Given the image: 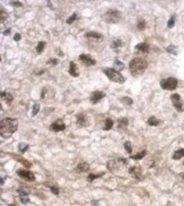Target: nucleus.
Here are the masks:
<instances>
[{"instance_id":"a18cd8bd","label":"nucleus","mask_w":184,"mask_h":206,"mask_svg":"<svg viewBox=\"0 0 184 206\" xmlns=\"http://www.w3.org/2000/svg\"><path fill=\"white\" fill-rule=\"evenodd\" d=\"M179 176H180V177H182V178L184 180V172L183 173H180V174H179Z\"/></svg>"},{"instance_id":"f704fd0d","label":"nucleus","mask_w":184,"mask_h":206,"mask_svg":"<svg viewBox=\"0 0 184 206\" xmlns=\"http://www.w3.org/2000/svg\"><path fill=\"white\" fill-rule=\"evenodd\" d=\"M39 109H40V105L38 104H33V108H32V116H35L38 114L39 112Z\"/></svg>"},{"instance_id":"2f4dec72","label":"nucleus","mask_w":184,"mask_h":206,"mask_svg":"<svg viewBox=\"0 0 184 206\" xmlns=\"http://www.w3.org/2000/svg\"><path fill=\"white\" fill-rule=\"evenodd\" d=\"M175 23H176V15H172L171 18L169 19V20H168V22H167V27H168L169 29L173 28L174 26H175Z\"/></svg>"},{"instance_id":"6e6552de","label":"nucleus","mask_w":184,"mask_h":206,"mask_svg":"<svg viewBox=\"0 0 184 206\" xmlns=\"http://www.w3.org/2000/svg\"><path fill=\"white\" fill-rule=\"evenodd\" d=\"M17 175L22 179L26 180L27 181H35L36 177L35 175L32 172V171H29V170H17Z\"/></svg>"},{"instance_id":"f257e3e1","label":"nucleus","mask_w":184,"mask_h":206,"mask_svg":"<svg viewBox=\"0 0 184 206\" xmlns=\"http://www.w3.org/2000/svg\"><path fill=\"white\" fill-rule=\"evenodd\" d=\"M19 121L15 118L7 117L0 122V133L4 138H9L18 129Z\"/></svg>"},{"instance_id":"e433bc0d","label":"nucleus","mask_w":184,"mask_h":206,"mask_svg":"<svg viewBox=\"0 0 184 206\" xmlns=\"http://www.w3.org/2000/svg\"><path fill=\"white\" fill-rule=\"evenodd\" d=\"M102 175H95V174H93V173H91V174H89L88 176V181H89V182H92L93 181H94V180L96 179V178H98V177H100Z\"/></svg>"},{"instance_id":"7c9ffc66","label":"nucleus","mask_w":184,"mask_h":206,"mask_svg":"<svg viewBox=\"0 0 184 206\" xmlns=\"http://www.w3.org/2000/svg\"><path fill=\"white\" fill-rule=\"evenodd\" d=\"M121 102L123 104H125V105H131L132 104V103H133V100L131 99V98H129V97H123L122 99H121Z\"/></svg>"},{"instance_id":"cd10ccee","label":"nucleus","mask_w":184,"mask_h":206,"mask_svg":"<svg viewBox=\"0 0 184 206\" xmlns=\"http://www.w3.org/2000/svg\"><path fill=\"white\" fill-rule=\"evenodd\" d=\"M45 46H46V43H45V42H39V43H37V48H36L37 53L38 54H42L43 51H44V48H45Z\"/></svg>"},{"instance_id":"7ed1b4c3","label":"nucleus","mask_w":184,"mask_h":206,"mask_svg":"<svg viewBox=\"0 0 184 206\" xmlns=\"http://www.w3.org/2000/svg\"><path fill=\"white\" fill-rule=\"evenodd\" d=\"M104 72L107 77L114 82L122 84L126 81V78L121 75V73L114 70V68H105L104 69Z\"/></svg>"},{"instance_id":"2eb2a0df","label":"nucleus","mask_w":184,"mask_h":206,"mask_svg":"<svg viewBox=\"0 0 184 206\" xmlns=\"http://www.w3.org/2000/svg\"><path fill=\"white\" fill-rule=\"evenodd\" d=\"M135 49L143 54H148L149 52V45L146 43H140L135 46Z\"/></svg>"},{"instance_id":"f3484780","label":"nucleus","mask_w":184,"mask_h":206,"mask_svg":"<svg viewBox=\"0 0 184 206\" xmlns=\"http://www.w3.org/2000/svg\"><path fill=\"white\" fill-rule=\"evenodd\" d=\"M1 98L3 100H4V102L8 104V105H10L12 100H13V96L9 93V92H1Z\"/></svg>"},{"instance_id":"4468645a","label":"nucleus","mask_w":184,"mask_h":206,"mask_svg":"<svg viewBox=\"0 0 184 206\" xmlns=\"http://www.w3.org/2000/svg\"><path fill=\"white\" fill-rule=\"evenodd\" d=\"M69 73H70V76H72L73 77H77V76H79V75H80L77 65L76 64V63L74 62V61H70V62Z\"/></svg>"},{"instance_id":"1a4fd4ad","label":"nucleus","mask_w":184,"mask_h":206,"mask_svg":"<svg viewBox=\"0 0 184 206\" xmlns=\"http://www.w3.org/2000/svg\"><path fill=\"white\" fill-rule=\"evenodd\" d=\"M79 60L86 66H93L96 64V60H93L90 54H82L79 55Z\"/></svg>"},{"instance_id":"b1692460","label":"nucleus","mask_w":184,"mask_h":206,"mask_svg":"<svg viewBox=\"0 0 184 206\" xmlns=\"http://www.w3.org/2000/svg\"><path fill=\"white\" fill-rule=\"evenodd\" d=\"M146 154H147V151H146V150H143V151H141V152L138 153L137 154L131 156L130 158L132 159V160H139L143 159V158L146 156Z\"/></svg>"},{"instance_id":"f03ea898","label":"nucleus","mask_w":184,"mask_h":206,"mask_svg":"<svg viewBox=\"0 0 184 206\" xmlns=\"http://www.w3.org/2000/svg\"><path fill=\"white\" fill-rule=\"evenodd\" d=\"M148 67V61L143 58L138 57L132 59L129 63V70L131 75L134 77H138L143 74Z\"/></svg>"},{"instance_id":"79ce46f5","label":"nucleus","mask_w":184,"mask_h":206,"mask_svg":"<svg viewBox=\"0 0 184 206\" xmlns=\"http://www.w3.org/2000/svg\"><path fill=\"white\" fill-rule=\"evenodd\" d=\"M20 39H21V35H20V33H15V36H14V41L18 42V41H20Z\"/></svg>"},{"instance_id":"ddd939ff","label":"nucleus","mask_w":184,"mask_h":206,"mask_svg":"<svg viewBox=\"0 0 184 206\" xmlns=\"http://www.w3.org/2000/svg\"><path fill=\"white\" fill-rule=\"evenodd\" d=\"M16 192L19 194V198H20V201L21 204L23 205H27L28 203H30V199L28 198V193H26V191H24L21 188H19L16 190Z\"/></svg>"},{"instance_id":"5701e85b","label":"nucleus","mask_w":184,"mask_h":206,"mask_svg":"<svg viewBox=\"0 0 184 206\" xmlns=\"http://www.w3.org/2000/svg\"><path fill=\"white\" fill-rule=\"evenodd\" d=\"M14 156V158L17 160V161L20 162V163H22L26 167H27V168H30L31 166H32V164L30 163V162H28L27 160H26L24 158H22V157H20V156H19V155H13Z\"/></svg>"},{"instance_id":"ea45409f","label":"nucleus","mask_w":184,"mask_h":206,"mask_svg":"<svg viewBox=\"0 0 184 206\" xmlns=\"http://www.w3.org/2000/svg\"><path fill=\"white\" fill-rule=\"evenodd\" d=\"M8 18V15L5 11H4L3 9H1V22L3 23L4 20H5L6 19Z\"/></svg>"},{"instance_id":"c756f323","label":"nucleus","mask_w":184,"mask_h":206,"mask_svg":"<svg viewBox=\"0 0 184 206\" xmlns=\"http://www.w3.org/2000/svg\"><path fill=\"white\" fill-rule=\"evenodd\" d=\"M121 45H122V41H121V39H119V38H116V39H114V41L112 42V43H111V48H114V49H117V48H120Z\"/></svg>"},{"instance_id":"412c9836","label":"nucleus","mask_w":184,"mask_h":206,"mask_svg":"<svg viewBox=\"0 0 184 206\" xmlns=\"http://www.w3.org/2000/svg\"><path fill=\"white\" fill-rule=\"evenodd\" d=\"M183 157H184V149H180L176 150L172 155V159L175 160H178L182 159Z\"/></svg>"},{"instance_id":"a878e982","label":"nucleus","mask_w":184,"mask_h":206,"mask_svg":"<svg viewBox=\"0 0 184 206\" xmlns=\"http://www.w3.org/2000/svg\"><path fill=\"white\" fill-rule=\"evenodd\" d=\"M113 125H114L113 121H112L110 118H107L106 121H105V125H104V127H103V130H104V131H109V130H110V129L113 127Z\"/></svg>"},{"instance_id":"0eeeda50","label":"nucleus","mask_w":184,"mask_h":206,"mask_svg":"<svg viewBox=\"0 0 184 206\" xmlns=\"http://www.w3.org/2000/svg\"><path fill=\"white\" fill-rule=\"evenodd\" d=\"M65 128H66V125L64 123V121H62L61 119L56 120L49 126V130L51 132H59L65 131Z\"/></svg>"},{"instance_id":"393cba45","label":"nucleus","mask_w":184,"mask_h":206,"mask_svg":"<svg viewBox=\"0 0 184 206\" xmlns=\"http://www.w3.org/2000/svg\"><path fill=\"white\" fill-rule=\"evenodd\" d=\"M117 161V160H116ZM115 160H110L107 164V168L108 170H110V171H115V170L118 169V165L116 164Z\"/></svg>"},{"instance_id":"4c0bfd02","label":"nucleus","mask_w":184,"mask_h":206,"mask_svg":"<svg viewBox=\"0 0 184 206\" xmlns=\"http://www.w3.org/2000/svg\"><path fill=\"white\" fill-rule=\"evenodd\" d=\"M50 190H51V192H52L53 193L55 194V195H59V194H60V188H59L58 186H56V185H53V186H51V187H50Z\"/></svg>"},{"instance_id":"58836bf2","label":"nucleus","mask_w":184,"mask_h":206,"mask_svg":"<svg viewBox=\"0 0 184 206\" xmlns=\"http://www.w3.org/2000/svg\"><path fill=\"white\" fill-rule=\"evenodd\" d=\"M59 62H60V60H58V59H56V58H51V59H49L48 60V62H47V64H53V65H56L57 64H59Z\"/></svg>"},{"instance_id":"dca6fc26","label":"nucleus","mask_w":184,"mask_h":206,"mask_svg":"<svg viewBox=\"0 0 184 206\" xmlns=\"http://www.w3.org/2000/svg\"><path fill=\"white\" fill-rule=\"evenodd\" d=\"M85 36L87 38H89V39H94V40H97V41H102L103 40V35L98 33V32H87L85 34Z\"/></svg>"},{"instance_id":"6ab92c4d","label":"nucleus","mask_w":184,"mask_h":206,"mask_svg":"<svg viewBox=\"0 0 184 206\" xmlns=\"http://www.w3.org/2000/svg\"><path fill=\"white\" fill-rule=\"evenodd\" d=\"M77 170H78L79 172H86L89 170V165L87 162H81L79 163L77 166Z\"/></svg>"},{"instance_id":"a211bd4d","label":"nucleus","mask_w":184,"mask_h":206,"mask_svg":"<svg viewBox=\"0 0 184 206\" xmlns=\"http://www.w3.org/2000/svg\"><path fill=\"white\" fill-rule=\"evenodd\" d=\"M128 119L126 117H122L121 119L118 120V128L122 129V130H126L128 126Z\"/></svg>"},{"instance_id":"39448f33","label":"nucleus","mask_w":184,"mask_h":206,"mask_svg":"<svg viewBox=\"0 0 184 206\" xmlns=\"http://www.w3.org/2000/svg\"><path fill=\"white\" fill-rule=\"evenodd\" d=\"M178 81L174 77H168L166 79H162L160 81V87L164 90L173 91L177 88Z\"/></svg>"},{"instance_id":"20e7f679","label":"nucleus","mask_w":184,"mask_h":206,"mask_svg":"<svg viewBox=\"0 0 184 206\" xmlns=\"http://www.w3.org/2000/svg\"><path fill=\"white\" fill-rule=\"evenodd\" d=\"M121 18V14L117 9H110L105 15V20L109 24H116Z\"/></svg>"},{"instance_id":"bb28decb","label":"nucleus","mask_w":184,"mask_h":206,"mask_svg":"<svg viewBox=\"0 0 184 206\" xmlns=\"http://www.w3.org/2000/svg\"><path fill=\"white\" fill-rule=\"evenodd\" d=\"M28 149H29V145L27 144H25V143H20L18 145V149L21 153L26 152Z\"/></svg>"},{"instance_id":"aec40b11","label":"nucleus","mask_w":184,"mask_h":206,"mask_svg":"<svg viewBox=\"0 0 184 206\" xmlns=\"http://www.w3.org/2000/svg\"><path fill=\"white\" fill-rule=\"evenodd\" d=\"M160 122H161V121L157 119L155 116H150L147 121L148 125H149L150 126H157L160 124Z\"/></svg>"},{"instance_id":"c9c22d12","label":"nucleus","mask_w":184,"mask_h":206,"mask_svg":"<svg viewBox=\"0 0 184 206\" xmlns=\"http://www.w3.org/2000/svg\"><path fill=\"white\" fill-rule=\"evenodd\" d=\"M77 14H76V13H74L73 15H71L70 17L66 20V23H67L68 25L72 24V23H73V22H74L76 20H77Z\"/></svg>"},{"instance_id":"4be33fe9","label":"nucleus","mask_w":184,"mask_h":206,"mask_svg":"<svg viewBox=\"0 0 184 206\" xmlns=\"http://www.w3.org/2000/svg\"><path fill=\"white\" fill-rule=\"evenodd\" d=\"M124 68H125V64L121 61H120L118 59H115L114 61V70H116V71H118L120 72L121 71H122Z\"/></svg>"},{"instance_id":"72a5a7b5","label":"nucleus","mask_w":184,"mask_h":206,"mask_svg":"<svg viewBox=\"0 0 184 206\" xmlns=\"http://www.w3.org/2000/svg\"><path fill=\"white\" fill-rule=\"evenodd\" d=\"M137 27H138V29L140 30V31L144 30L145 27H146V22H145V20H140L138 22Z\"/></svg>"},{"instance_id":"c03bdc74","label":"nucleus","mask_w":184,"mask_h":206,"mask_svg":"<svg viewBox=\"0 0 184 206\" xmlns=\"http://www.w3.org/2000/svg\"><path fill=\"white\" fill-rule=\"evenodd\" d=\"M44 72H45V70H43L42 71L36 73V75H37V76H40V75H42V74H43V73H44Z\"/></svg>"},{"instance_id":"423d86ee","label":"nucleus","mask_w":184,"mask_h":206,"mask_svg":"<svg viewBox=\"0 0 184 206\" xmlns=\"http://www.w3.org/2000/svg\"><path fill=\"white\" fill-rule=\"evenodd\" d=\"M171 100L173 104V106L178 112H183L184 110V104L181 99V96L177 93L171 95Z\"/></svg>"},{"instance_id":"9b49d317","label":"nucleus","mask_w":184,"mask_h":206,"mask_svg":"<svg viewBox=\"0 0 184 206\" xmlns=\"http://www.w3.org/2000/svg\"><path fill=\"white\" fill-rule=\"evenodd\" d=\"M77 125L80 127H83V126H87L89 124L88 121V118L86 114L84 113H80L77 115Z\"/></svg>"},{"instance_id":"473e14b6","label":"nucleus","mask_w":184,"mask_h":206,"mask_svg":"<svg viewBox=\"0 0 184 206\" xmlns=\"http://www.w3.org/2000/svg\"><path fill=\"white\" fill-rule=\"evenodd\" d=\"M124 148H125V149L126 150V152L128 153H132V147H131V142H129V141L125 142V144H124Z\"/></svg>"},{"instance_id":"9d476101","label":"nucleus","mask_w":184,"mask_h":206,"mask_svg":"<svg viewBox=\"0 0 184 206\" xmlns=\"http://www.w3.org/2000/svg\"><path fill=\"white\" fill-rule=\"evenodd\" d=\"M105 96L106 94L103 91H94L92 92L90 96V102L93 104H96L98 101H100L103 98H105Z\"/></svg>"},{"instance_id":"37998d69","label":"nucleus","mask_w":184,"mask_h":206,"mask_svg":"<svg viewBox=\"0 0 184 206\" xmlns=\"http://www.w3.org/2000/svg\"><path fill=\"white\" fill-rule=\"evenodd\" d=\"M3 34H4V36H9V35L11 34V28L6 29V30L3 32Z\"/></svg>"},{"instance_id":"f8f14e48","label":"nucleus","mask_w":184,"mask_h":206,"mask_svg":"<svg viewBox=\"0 0 184 206\" xmlns=\"http://www.w3.org/2000/svg\"><path fill=\"white\" fill-rule=\"evenodd\" d=\"M129 174L131 175L132 177H134L135 179L138 181L142 180V169L139 166H132L129 168L128 170Z\"/></svg>"},{"instance_id":"a19ab883","label":"nucleus","mask_w":184,"mask_h":206,"mask_svg":"<svg viewBox=\"0 0 184 206\" xmlns=\"http://www.w3.org/2000/svg\"><path fill=\"white\" fill-rule=\"evenodd\" d=\"M9 4L11 5L15 6V7H21L22 6V4L20 2H19V1H10Z\"/></svg>"},{"instance_id":"c85d7f7f","label":"nucleus","mask_w":184,"mask_h":206,"mask_svg":"<svg viewBox=\"0 0 184 206\" xmlns=\"http://www.w3.org/2000/svg\"><path fill=\"white\" fill-rule=\"evenodd\" d=\"M177 48L174 46L173 44H171L170 46H168L166 48V52L168 54H173V55H176L177 54V51H176Z\"/></svg>"}]
</instances>
